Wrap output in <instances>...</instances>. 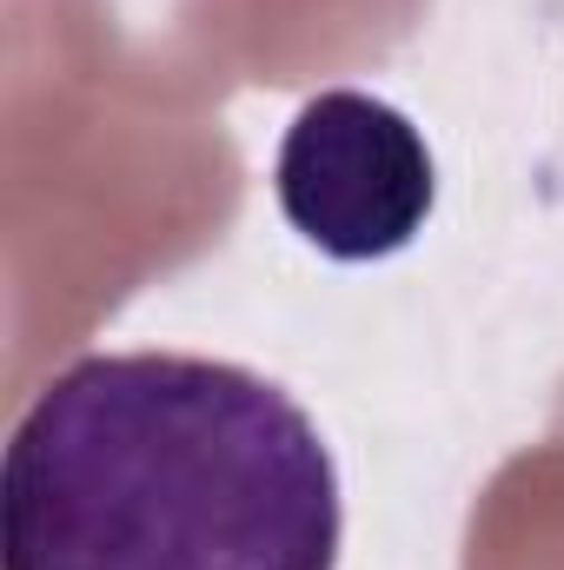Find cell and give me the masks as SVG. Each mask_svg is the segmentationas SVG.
Returning <instances> with one entry per match:
<instances>
[{"label":"cell","instance_id":"obj_2","mask_svg":"<svg viewBox=\"0 0 564 570\" xmlns=\"http://www.w3.org/2000/svg\"><path fill=\"white\" fill-rule=\"evenodd\" d=\"M285 226L325 259H386L412 246L438 199L425 134L359 87H325L299 107L273 166Z\"/></svg>","mask_w":564,"mask_h":570},{"label":"cell","instance_id":"obj_1","mask_svg":"<svg viewBox=\"0 0 564 570\" xmlns=\"http://www.w3.org/2000/svg\"><path fill=\"white\" fill-rule=\"evenodd\" d=\"M339 538L319 425L233 358H74L0 458V570H339Z\"/></svg>","mask_w":564,"mask_h":570}]
</instances>
